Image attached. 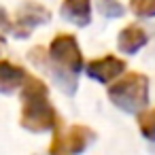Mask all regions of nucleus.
Returning <instances> with one entry per match:
<instances>
[{
  "label": "nucleus",
  "mask_w": 155,
  "mask_h": 155,
  "mask_svg": "<svg viewBox=\"0 0 155 155\" xmlns=\"http://www.w3.org/2000/svg\"><path fill=\"white\" fill-rule=\"evenodd\" d=\"M49 62L53 68V77L66 91H74L77 74L83 68V55L77 45V38L70 34H58L49 45Z\"/></svg>",
  "instance_id": "obj_2"
},
{
  "label": "nucleus",
  "mask_w": 155,
  "mask_h": 155,
  "mask_svg": "<svg viewBox=\"0 0 155 155\" xmlns=\"http://www.w3.org/2000/svg\"><path fill=\"white\" fill-rule=\"evenodd\" d=\"M53 130H55V136H53V142L49 149L51 155H79L94 140V132L85 125H72L66 132H62L60 123H58Z\"/></svg>",
  "instance_id": "obj_4"
},
{
  "label": "nucleus",
  "mask_w": 155,
  "mask_h": 155,
  "mask_svg": "<svg viewBox=\"0 0 155 155\" xmlns=\"http://www.w3.org/2000/svg\"><path fill=\"white\" fill-rule=\"evenodd\" d=\"M138 127L142 132V136H147L149 140H155V108L144 110L138 119Z\"/></svg>",
  "instance_id": "obj_10"
},
{
  "label": "nucleus",
  "mask_w": 155,
  "mask_h": 155,
  "mask_svg": "<svg viewBox=\"0 0 155 155\" xmlns=\"http://www.w3.org/2000/svg\"><path fill=\"white\" fill-rule=\"evenodd\" d=\"M121 72H125V62L115 55H104L100 60H91L87 64V74L100 83H108L117 79Z\"/></svg>",
  "instance_id": "obj_6"
},
{
  "label": "nucleus",
  "mask_w": 155,
  "mask_h": 155,
  "mask_svg": "<svg viewBox=\"0 0 155 155\" xmlns=\"http://www.w3.org/2000/svg\"><path fill=\"white\" fill-rule=\"evenodd\" d=\"M60 13L70 24L83 28L91 21V0H64Z\"/></svg>",
  "instance_id": "obj_8"
},
{
  "label": "nucleus",
  "mask_w": 155,
  "mask_h": 155,
  "mask_svg": "<svg viewBox=\"0 0 155 155\" xmlns=\"http://www.w3.org/2000/svg\"><path fill=\"white\" fill-rule=\"evenodd\" d=\"M98 11L104 17H121L123 15V5H119V0H96Z\"/></svg>",
  "instance_id": "obj_12"
},
{
  "label": "nucleus",
  "mask_w": 155,
  "mask_h": 155,
  "mask_svg": "<svg viewBox=\"0 0 155 155\" xmlns=\"http://www.w3.org/2000/svg\"><path fill=\"white\" fill-rule=\"evenodd\" d=\"M108 100L125 113L144 110L149 102V79L140 72H127L108 87Z\"/></svg>",
  "instance_id": "obj_3"
},
{
  "label": "nucleus",
  "mask_w": 155,
  "mask_h": 155,
  "mask_svg": "<svg viewBox=\"0 0 155 155\" xmlns=\"http://www.w3.org/2000/svg\"><path fill=\"white\" fill-rule=\"evenodd\" d=\"M117 45H119V51L125 53V55H134L136 51H140L144 45H147V34L140 26H127L119 32V38H117Z\"/></svg>",
  "instance_id": "obj_9"
},
{
  "label": "nucleus",
  "mask_w": 155,
  "mask_h": 155,
  "mask_svg": "<svg viewBox=\"0 0 155 155\" xmlns=\"http://www.w3.org/2000/svg\"><path fill=\"white\" fill-rule=\"evenodd\" d=\"M51 19L49 9H45L38 2H24L15 15V21L11 24V32L17 38H26L32 34V30L41 24H47Z\"/></svg>",
  "instance_id": "obj_5"
},
{
  "label": "nucleus",
  "mask_w": 155,
  "mask_h": 155,
  "mask_svg": "<svg viewBox=\"0 0 155 155\" xmlns=\"http://www.w3.org/2000/svg\"><path fill=\"white\" fill-rule=\"evenodd\" d=\"M21 89V125L30 132H47L53 130L58 121V113L49 102L47 85L36 77H26Z\"/></svg>",
  "instance_id": "obj_1"
},
{
  "label": "nucleus",
  "mask_w": 155,
  "mask_h": 155,
  "mask_svg": "<svg viewBox=\"0 0 155 155\" xmlns=\"http://www.w3.org/2000/svg\"><path fill=\"white\" fill-rule=\"evenodd\" d=\"M5 32H11V19H9L7 11L0 7V34H5Z\"/></svg>",
  "instance_id": "obj_13"
},
{
  "label": "nucleus",
  "mask_w": 155,
  "mask_h": 155,
  "mask_svg": "<svg viewBox=\"0 0 155 155\" xmlns=\"http://www.w3.org/2000/svg\"><path fill=\"white\" fill-rule=\"evenodd\" d=\"M130 9L136 17H155V0H130Z\"/></svg>",
  "instance_id": "obj_11"
},
{
  "label": "nucleus",
  "mask_w": 155,
  "mask_h": 155,
  "mask_svg": "<svg viewBox=\"0 0 155 155\" xmlns=\"http://www.w3.org/2000/svg\"><path fill=\"white\" fill-rule=\"evenodd\" d=\"M26 77H28V72L21 66H17L9 60H0V94H13L15 89H19L24 85Z\"/></svg>",
  "instance_id": "obj_7"
}]
</instances>
